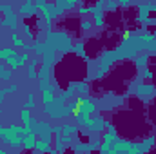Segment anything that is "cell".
<instances>
[{
  "label": "cell",
  "instance_id": "6da1fadb",
  "mask_svg": "<svg viewBox=\"0 0 156 154\" xmlns=\"http://www.w3.org/2000/svg\"><path fill=\"white\" fill-rule=\"evenodd\" d=\"M40 9H42L44 20H45V22H49V24H51V22L60 15V11H58V7H56V4H55V2H45Z\"/></svg>",
  "mask_w": 156,
  "mask_h": 154
},
{
  "label": "cell",
  "instance_id": "7a4b0ae2",
  "mask_svg": "<svg viewBox=\"0 0 156 154\" xmlns=\"http://www.w3.org/2000/svg\"><path fill=\"white\" fill-rule=\"evenodd\" d=\"M2 26H4V27H9V29L15 31V29L18 27V15L13 13V11H11V13H5L4 18H2Z\"/></svg>",
  "mask_w": 156,
  "mask_h": 154
},
{
  "label": "cell",
  "instance_id": "3957f363",
  "mask_svg": "<svg viewBox=\"0 0 156 154\" xmlns=\"http://www.w3.org/2000/svg\"><path fill=\"white\" fill-rule=\"evenodd\" d=\"M37 4L33 2V0H26L24 2V5L20 7V15H24V16H33L35 13H37Z\"/></svg>",
  "mask_w": 156,
  "mask_h": 154
},
{
  "label": "cell",
  "instance_id": "277c9868",
  "mask_svg": "<svg viewBox=\"0 0 156 154\" xmlns=\"http://www.w3.org/2000/svg\"><path fill=\"white\" fill-rule=\"evenodd\" d=\"M78 0H56L55 4H56V7H58V11H60V15L64 13V11H69V9H73L75 5H76Z\"/></svg>",
  "mask_w": 156,
  "mask_h": 154
},
{
  "label": "cell",
  "instance_id": "5b68a950",
  "mask_svg": "<svg viewBox=\"0 0 156 154\" xmlns=\"http://www.w3.org/2000/svg\"><path fill=\"white\" fill-rule=\"evenodd\" d=\"M40 65V60L38 58H31L29 60V69H27V78H31V80H35V78H38V67Z\"/></svg>",
  "mask_w": 156,
  "mask_h": 154
},
{
  "label": "cell",
  "instance_id": "8992f818",
  "mask_svg": "<svg viewBox=\"0 0 156 154\" xmlns=\"http://www.w3.org/2000/svg\"><path fill=\"white\" fill-rule=\"evenodd\" d=\"M93 13V22L96 27H102L104 26V11H91Z\"/></svg>",
  "mask_w": 156,
  "mask_h": 154
},
{
  "label": "cell",
  "instance_id": "52a82bcc",
  "mask_svg": "<svg viewBox=\"0 0 156 154\" xmlns=\"http://www.w3.org/2000/svg\"><path fill=\"white\" fill-rule=\"evenodd\" d=\"M93 24H94V22H93L91 18H82L80 29H82V31H91V29H93Z\"/></svg>",
  "mask_w": 156,
  "mask_h": 154
},
{
  "label": "cell",
  "instance_id": "ba28073f",
  "mask_svg": "<svg viewBox=\"0 0 156 154\" xmlns=\"http://www.w3.org/2000/svg\"><path fill=\"white\" fill-rule=\"evenodd\" d=\"M149 58H151V56H149V54L145 53V54H142V56L134 58V65H136V67H144V65H145V64L149 62Z\"/></svg>",
  "mask_w": 156,
  "mask_h": 154
},
{
  "label": "cell",
  "instance_id": "9c48e42d",
  "mask_svg": "<svg viewBox=\"0 0 156 154\" xmlns=\"http://www.w3.org/2000/svg\"><path fill=\"white\" fill-rule=\"evenodd\" d=\"M73 49H75V53L82 54V56H85V45H83V42H76V44L73 45Z\"/></svg>",
  "mask_w": 156,
  "mask_h": 154
},
{
  "label": "cell",
  "instance_id": "30bf717a",
  "mask_svg": "<svg viewBox=\"0 0 156 154\" xmlns=\"http://www.w3.org/2000/svg\"><path fill=\"white\" fill-rule=\"evenodd\" d=\"M11 40H13V45H15V47H24V40L20 38L16 33H13V35H11Z\"/></svg>",
  "mask_w": 156,
  "mask_h": 154
},
{
  "label": "cell",
  "instance_id": "8fae6325",
  "mask_svg": "<svg viewBox=\"0 0 156 154\" xmlns=\"http://www.w3.org/2000/svg\"><path fill=\"white\" fill-rule=\"evenodd\" d=\"M116 7H118L116 0H107V2H105V9H107V11L113 13V11H116Z\"/></svg>",
  "mask_w": 156,
  "mask_h": 154
},
{
  "label": "cell",
  "instance_id": "7c38bea8",
  "mask_svg": "<svg viewBox=\"0 0 156 154\" xmlns=\"http://www.w3.org/2000/svg\"><path fill=\"white\" fill-rule=\"evenodd\" d=\"M27 103H26V109H33L35 107V94H27Z\"/></svg>",
  "mask_w": 156,
  "mask_h": 154
},
{
  "label": "cell",
  "instance_id": "4fadbf2b",
  "mask_svg": "<svg viewBox=\"0 0 156 154\" xmlns=\"http://www.w3.org/2000/svg\"><path fill=\"white\" fill-rule=\"evenodd\" d=\"M16 89H18V85H15V83H13V85L5 87V94H7V93H16Z\"/></svg>",
  "mask_w": 156,
  "mask_h": 154
},
{
  "label": "cell",
  "instance_id": "5bb4252c",
  "mask_svg": "<svg viewBox=\"0 0 156 154\" xmlns=\"http://www.w3.org/2000/svg\"><path fill=\"white\" fill-rule=\"evenodd\" d=\"M4 94H5V89H0V103L4 102Z\"/></svg>",
  "mask_w": 156,
  "mask_h": 154
},
{
  "label": "cell",
  "instance_id": "9a60e30c",
  "mask_svg": "<svg viewBox=\"0 0 156 154\" xmlns=\"http://www.w3.org/2000/svg\"><path fill=\"white\" fill-rule=\"evenodd\" d=\"M118 4H122V5H129V2H131V0H116Z\"/></svg>",
  "mask_w": 156,
  "mask_h": 154
},
{
  "label": "cell",
  "instance_id": "2e32d148",
  "mask_svg": "<svg viewBox=\"0 0 156 154\" xmlns=\"http://www.w3.org/2000/svg\"><path fill=\"white\" fill-rule=\"evenodd\" d=\"M4 69H5V67H4V65H0V80H2V76H4Z\"/></svg>",
  "mask_w": 156,
  "mask_h": 154
},
{
  "label": "cell",
  "instance_id": "e0dca14e",
  "mask_svg": "<svg viewBox=\"0 0 156 154\" xmlns=\"http://www.w3.org/2000/svg\"><path fill=\"white\" fill-rule=\"evenodd\" d=\"M4 132H5V129H4V127L0 125V136H4Z\"/></svg>",
  "mask_w": 156,
  "mask_h": 154
},
{
  "label": "cell",
  "instance_id": "ac0fdd59",
  "mask_svg": "<svg viewBox=\"0 0 156 154\" xmlns=\"http://www.w3.org/2000/svg\"><path fill=\"white\" fill-rule=\"evenodd\" d=\"M102 2H105V0H102Z\"/></svg>",
  "mask_w": 156,
  "mask_h": 154
}]
</instances>
